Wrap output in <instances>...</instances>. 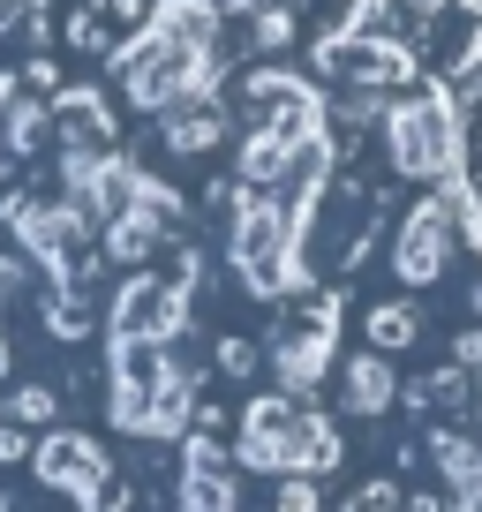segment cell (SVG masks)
<instances>
[{"instance_id":"obj_6","label":"cell","mask_w":482,"mask_h":512,"mask_svg":"<svg viewBox=\"0 0 482 512\" xmlns=\"http://www.w3.org/2000/svg\"><path fill=\"white\" fill-rule=\"evenodd\" d=\"M31 467H38V482H46V490L76 497V505H106L113 467H106V445H98V437L61 430V422H53V430L31 437Z\"/></svg>"},{"instance_id":"obj_17","label":"cell","mask_w":482,"mask_h":512,"mask_svg":"<svg viewBox=\"0 0 482 512\" xmlns=\"http://www.w3.org/2000/svg\"><path fill=\"white\" fill-rule=\"evenodd\" d=\"M430 452H437V475H445V497H452V505H482V445H475V437L437 430Z\"/></svg>"},{"instance_id":"obj_5","label":"cell","mask_w":482,"mask_h":512,"mask_svg":"<svg viewBox=\"0 0 482 512\" xmlns=\"http://www.w3.org/2000/svg\"><path fill=\"white\" fill-rule=\"evenodd\" d=\"M181 332H189V287H181V279H159L151 264H136V272L121 279V294H113V309H106V339L174 347Z\"/></svg>"},{"instance_id":"obj_4","label":"cell","mask_w":482,"mask_h":512,"mask_svg":"<svg viewBox=\"0 0 482 512\" xmlns=\"http://www.w3.org/2000/svg\"><path fill=\"white\" fill-rule=\"evenodd\" d=\"M0 226H8V241L31 256L53 287H68V256L98 241V219L76 204V196H46V189H31V181L0 196Z\"/></svg>"},{"instance_id":"obj_13","label":"cell","mask_w":482,"mask_h":512,"mask_svg":"<svg viewBox=\"0 0 482 512\" xmlns=\"http://www.w3.org/2000/svg\"><path fill=\"white\" fill-rule=\"evenodd\" d=\"M46 106H53V136L61 144H113L121 136V113H113V98L98 83H61Z\"/></svg>"},{"instance_id":"obj_10","label":"cell","mask_w":482,"mask_h":512,"mask_svg":"<svg viewBox=\"0 0 482 512\" xmlns=\"http://www.w3.org/2000/svg\"><path fill=\"white\" fill-rule=\"evenodd\" d=\"M241 98L257 106V121H279V128H294V136L324 128V91L309 76H287V68H257V76L241 83Z\"/></svg>"},{"instance_id":"obj_22","label":"cell","mask_w":482,"mask_h":512,"mask_svg":"<svg viewBox=\"0 0 482 512\" xmlns=\"http://www.w3.org/2000/svg\"><path fill=\"white\" fill-rule=\"evenodd\" d=\"M467 369L460 362H445V369H430L422 384H407V407H467Z\"/></svg>"},{"instance_id":"obj_27","label":"cell","mask_w":482,"mask_h":512,"mask_svg":"<svg viewBox=\"0 0 482 512\" xmlns=\"http://www.w3.org/2000/svg\"><path fill=\"white\" fill-rule=\"evenodd\" d=\"M23 83H31V91H46V98H53V91H61V61H53V53H38V61L23 68Z\"/></svg>"},{"instance_id":"obj_8","label":"cell","mask_w":482,"mask_h":512,"mask_svg":"<svg viewBox=\"0 0 482 512\" xmlns=\"http://www.w3.org/2000/svg\"><path fill=\"white\" fill-rule=\"evenodd\" d=\"M129 181H136V159L121 144H61V196H76L98 226L129 204Z\"/></svg>"},{"instance_id":"obj_30","label":"cell","mask_w":482,"mask_h":512,"mask_svg":"<svg viewBox=\"0 0 482 512\" xmlns=\"http://www.w3.org/2000/svg\"><path fill=\"white\" fill-rule=\"evenodd\" d=\"M16 91H23V76H0V121H8V106H16Z\"/></svg>"},{"instance_id":"obj_29","label":"cell","mask_w":482,"mask_h":512,"mask_svg":"<svg viewBox=\"0 0 482 512\" xmlns=\"http://www.w3.org/2000/svg\"><path fill=\"white\" fill-rule=\"evenodd\" d=\"M279 505H287V512H302V505H317V490H309V475H287V490H279Z\"/></svg>"},{"instance_id":"obj_25","label":"cell","mask_w":482,"mask_h":512,"mask_svg":"<svg viewBox=\"0 0 482 512\" xmlns=\"http://www.w3.org/2000/svg\"><path fill=\"white\" fill-rule=\"evenodd\" d=\"M219 369L226 377H257V347L249 339H219Z\"/></svg>"},{"instance_id":"obj_21","label":"cell","mask_w":482,"mask_h":512,"mask_svg":"<svg viewBox=\"0 0 482 512\" xmlns=\"http://www.w3.org/2000/svg\"><path fill=\"white\" fill-rule=\"evenodd\" d=\"M415 332H422L415 302H377V309H370V347L400 354V347H415Z\"/></svg>"},{"instance_id":"obj_23","label":"cell","mask_w":482,"mask_h":512,"mask_svg":"<svg viewBox=\"0 0 482 512\" xmlns=\"http://www.w3.org/2000/svg\"><path fill=\"white\" fill-rule=\"evenodd\" d=\"M249 38H257L264 53L294 46V0H249Z\"/></svg>"},{"instance_id":"obj_3","label":"cell","mask_w":482,"mask_h":512,"mask_svg":"<svg viewBox=\"0 0 482 512\" xmlns=\"http://www.w3.org/2000/svg\"><path fill=\"white\" fill-rule=\"evenodd\" d=\"M385 159L400 181H460L467 174V113L460 91H415L392 98L385 113Z\"/></svg>"},{"instance_id":"obj_12","label":"cell","mask_w":482,"mask_h":512,"mask_svg":"<svg viewBox=\"0 0 482 512\" xmlns=\"http://www.w3.org/2000/svg\"><path fill=\"white\" fill-rule=\"evenodd\" d=\"M294 166H302V136L279 121H257L234 151V181H249V189H287Z\"/></svg>"},{"instance_id":"obj_31","label":"cell","mask_w":482,"mask_h":512,"mask_svg":"<svg viewBox=\"0 0 482 512\" xmlns=\"http://www.w3.org/2000/svg\"><path fill=\"white\" fill-rule=\"evenodd\" d=\"M8 369H16V347H8V324H0V377H8Z\"/></svg>"},{"instance_id":"obj_7","label":"cell","mask_w":482,"mask_h":512,"mask_svg":"<svg viewBox=\"0 0 482 512\" xmlns=\"http://www.w3.org/2000/svg\"><path fill=\"white\" fill-rule=\"evenodd\" d=\"M452 264V196H422V204H407L400 234H392V279L400 287H437Z\"/></svg>"},{"instance_id":"obj_2","label":"cell","mask_w":482,"mask_h":512,"mask_svg":"<svg viewBox=\"0 0 482 512\" xmlns=\"http://www.w3.org/2000/svg\"><path fill=\"white\" fill-rule=\"evenodd\" d=\"M309 241H294L287 226V204L279 189H234V226H226V264L241 272V287L257 302H287V294L309 287Z\"/></svg>"},{"instance_id":"obj_9","label":"cell","mask_w":482,"mask_h":512,"mask_svg":"<svg viewBox=\"0 0 482 512\" xmlns=\"http://www.w3.org/2000/svg\"><path fill=\"white\" fill-rule=\"evenodd\" d=\"M332 339H339V302H317L302 332L272 339V384L294 392V400H309V392L332 377Z\"/></svg>"},{"instance_id":"obj_19","label":"cell","mask_w":482,"mask_h":512,"mask_svg":"<svg viewBox=\"0 0 482 512\" xmlns=\"http://www.w3.org/2000/svg\"><path fill=\"white\" fill-rule=\"evenodd\" d=\"M0 415L23 422V430H53V422H61V384H8Z\"/></svg>"},{"instance_id":"obj_20","label":"cell","mask_w":482,"mask_h":512,"mask_svg":"<svg viewBox=\"0 0 482 512\" xmlns=\"http://www.w3.org/2000/svg\"><path fill=\"white\" fill-rule=\"evenodd\" d=\"M38 317H46V332L53 339H91V302H83V294H68V287H53L46 302H38Z\"/></svg>"},{"instance_id":"obj_18","label":"cell","mask_w":482,"mask_h":512,"mask_svg":"<svg viewBox=\"0 0 482 512\" xmlns=\"http://www.w3.org/2000/svg\"><path fill=\"white\" fill-rule=\"evenodd\" d=\"M46 144H53V106L31 98V83H23L8 121H0V151H8V159H31V151H46Z\"/></svg>"},{"instance_id":"obj_28","label":"cell","mask_w":482,"mask_h":512,"mask_svg":"<svg viewBox=\"0 0 482 512\" xmlns=\"http://www.w3.org/2000/svg\"><path fill=\"white\" fill-rule=\"evenodd\" d=\"M452 362H460L467 377H482V332H460V339H452Z\"/></svg>"},{"instance_id":"obj_24","label":"cell","mask_w":482,"mask_h":512,"mask_svg":"<svg viewBox=\"0 0 482 512\" xmlns=\"http://www.w3.org/2000/svg\"><path fill=\"white\" fill-rule=\"evenodd\" d=\"M38 279H46V272H38L23 249H0V309H8V302H31Z\"/></svg>"},{"instance_id":"obj_1","label":"cell","mask_w":482,"mask_h":512,"mask_svg":"<svg viewBox=\"0 0 482 512\" xmlns=\"http://www.w3.org/2000/svg\"><path fill=\"white\" fill-rule=\"evenodd\" d=\"M234 460L249 475H332L339 467V430L294 392H264L241 407L234 430Z\"/></svg>"},{"instance_id":"obj_14","label":"cell","mask_w":482,"mask_h":512,"mask_svg":"<svg viewBox=\"0 0 482 512\" xmlns=\"http://www.w3.org/2000/svg\"><path fill=\"white\" fill-rule=\"evenodd\" d=\"M166 241H174V219H159L151 204H121L106 226H98V249H106V264H121V272L151 264Z\"/></svg>"},{"instance_id":"obj_11","label":"cell","mask_w":482,"mask_h":512,"mask_svg":"<svg viewBox=\"0 0 482 512\" xmlns=\"http://www.w3.org/2000/svg\"><path fill=\"white\" fill-rule=\"evenodd\" d=\"M181 505H211V512H226V505H241V490H234V467H226V445L211 430H181Z\"/></svg>"},{"instance_id":"obj_15","label":"cell","mask_w":482,"mask_h":512,"mask_svg":"<svg viewBox=\"0 0 482 512\" xmlns=\"http://www.w3.org/2000/svg\"><path fill=\"white\" fill-rule=\"evenodd\" d=\"M392 400H400V377H392L385 347H370V354H347V362H339V407H347L354 422H377V415H392Z\"/></svg>"},{"instance_id":"obj_16","label":"cell","mask_w":482,"mask_h":512,"mask_svg":"<svg viewBox=\"0 0 482 512\" xmlns=\"http://www.w3.org/2000/svg\"><path fill=\"white\" fill-rule=\"evenodd\" d=\"M226 121H234V113H226L219 98H181V106L159 113V144L174 151V159H204V151L226 144Z\"/></svg>"},{"instance_id":"obj_26","label":"cell","mask_w":482,"mask_h":512,"mask_svg":"<svg viewBox=\"0 0 482 512\" xmlns=\"http://www.w3.org/2000/svg\"><path fill=\"white\" fill-rule=\"evenodd\" d=\"M31 437H38V430H23V422L0 415V460H31Z\"/></svg>"}]
</instances>
